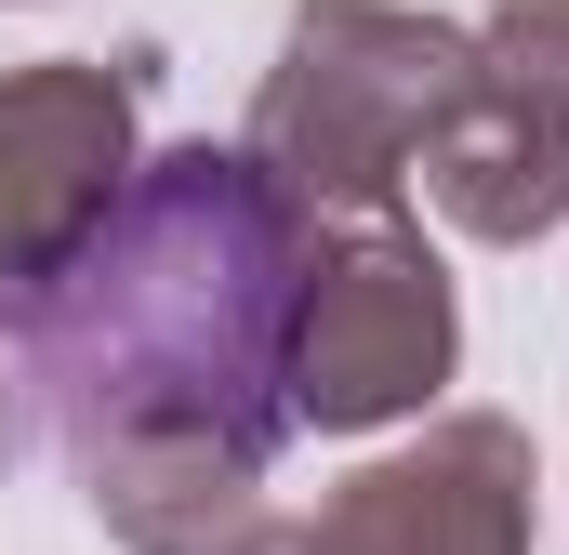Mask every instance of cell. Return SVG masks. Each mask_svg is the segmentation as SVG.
<instances>
[{"mask_svg": "<svg viewBox=\"0 0 569 555\" xmlns=\"http://www.w3.org/2000/svg\"><path fill=\"white\" fill-rule=\"evenodd\" d=\"M226 555H331V543H318V516H252Z\"/></svg>", "mask_w": 569, "mask_h": 555, "instance_id": "cell-7", "label": "cell"}, {"mask_svg": "<svg viewBox=\"0 0 569 555\" xmlns=\"http://www.w3.org/2000/svg\"><path fill=\"white\" fill-rule=\"evenodd\" d=\"M0 450H13V384H0Z\"/></svg>", "mask_w": 569, "mask_h": 555, "instance_id": "cell-8", "label": "cell"}, {"mask_svg": "<svg viewBox=\"0 0 569 555\" xmlns=\"http://www.w3.org/2000/svg\"><path fill=\"white\" fill-rule=\"evenodd\" d=\"M146 53H40L0 80V317L80 265V239L133 185Z\"/></svg>", "mask_w": 569, "mask_h": 555, "instance_id": "cell-4", "label": "cell"}, {"mask_svg": "<svg viewBox=\"0 0 569 555\" xmlns=\"http://www.w3.org/2000/svg\"><path fill=\"white\" fill-rule=\"evenodd\" d=\"M425 199L490 252L569 225V0H490L477 80L425 145Z\"/></svg>", "mask_w": 569, "mask_h": 555, "instance_id": "cell-5", "label": "cell"}, {"mask_svg": "<svg viewBox=\"0 0 569 555\" xmlns=\"http://www.w3.org/2000/svg\"><path fill=\"white\" fill-rule=\"evenodd\" d=\"M477 80V27H437L398 0H291L279 67L252 93V172L279 185L291 212H345V225H385L398 185L425 172L437 120L463 107Z\"/></svg>", "mask_w": 569, "mask_h": 555, "instance_id": "cell-2", "label": "cell"}, {"mask_svg": "<svg viewBox=\"0 0 569 555\" xmlns=\"http://www.w3.org/2000/svg\"><path fill=\"white\" fill-rule=\"evenodd\" d=\"M463 357V304H450V265L425 252V225H345L318 239L305 265V304H291V423L318 436H371V423L425 411Z\"/></svg>", "mask_w": 569, "mask_h": 555, "instance_id": "cell-3", "label": "cell"}, {"mask_svg": "<svg viewBox=\"0 0 569 555\" xmlns=\"http://www.w3.org/2000/svg\"><path fill=\"white\" fill-rule=\"evenodd\" d=\"M331 555H530V436L503 411L425 423V450L358 463L318 516Z\"/></svg>", "mask_w": 569, "mask_h": 555, "instance_id": "cell-6", "label": "cell"}, {"mask_svg": "<svg viewBox=\"0 0 569 555\" xmlns=\"http://www.w3.org/2000/svg\"><path fill=\"white\" fill-rule=\"evenodd\" d=\"M318 225L252 172V145H159L80 265L0 331L67 423L80 503L120 555H226L291 436V304Z\"/></svg>", "mask_w": 569, "mask_h": 555, "instance_id": "cell-1", "label": "cell"}]
</instances>
